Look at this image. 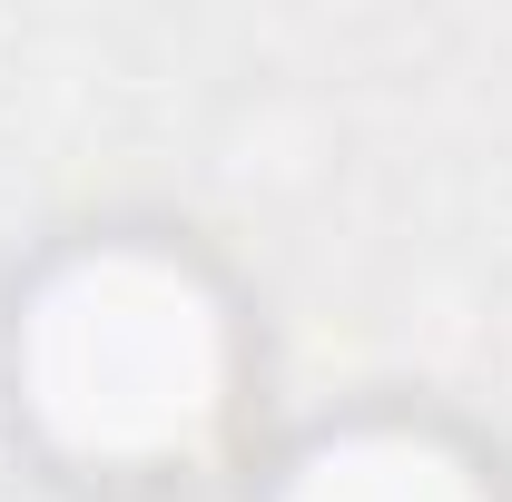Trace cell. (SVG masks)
<instances>
[{"instance_id": "obj_2", "label": "cell", "mask_w": 512, "mask_h": 502, "mask_svg": "<svg viewBox=\"0 0 512 502\" xmlns=\"http://www.w3.org/2000/svg\"><path fill=\"white\" fill-rule=\"evenodd\" d=\"M276 502H503L483 483V463L463 443L424 434V424H355V434H325Z\"/></svg>"}, {"instance_id": "obj_1", "label": "cell", "mask_w": 512, "mask_h": 502, "mask_svg": "<svg viewBox=\"0 0 512 502\" xmlns=\"http://www.w3.org/2000/svg\"><path fill=\"white\" fill-rule=\"evenodd\" d=\"M10 394L89 473H168L237 404V325L168 247H89L10 325Z\"/></svg>"}]
</instances>
